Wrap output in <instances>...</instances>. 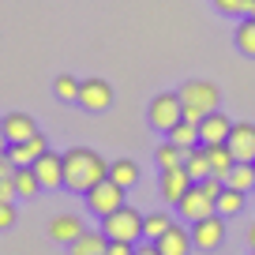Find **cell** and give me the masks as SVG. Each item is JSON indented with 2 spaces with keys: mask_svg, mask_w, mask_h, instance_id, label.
<instances>
[{
  "mask_svg": "<svg viewBox=\"0 0 255 255\" xmlns=\"http://www.w3.org/2000/svg\"><path fill=\"white\" fill-rule=\"evenodd\" d=\"M244 199H248V191H237V188L225 184L222 195H218V214H222V218H237L240 210H244Z\"/></svg>",
  "mask_w": 255,
  "mask_h": 255,
  "instance_id": "obj_24",
  "label": "cell"
},
{
  "mask_svg": "<svg viewBox=\"0 0 255 255\" xmlns=\"http://www.w3.org/2000/svg\"><path fill=\"white\" fill-rule=\"evenodd\" d=\"M214 8L222 11V15H233V19H244L248 15V8H252V0H214Z\"/></svg>",
  "mask_w": 255,
  "mask_h": 255,
  "instance_id": "obj_29",
  "label": "cell"
},
{
  "mask_svg": "<svg viewBox=\"0 0 255 255\" xmlns=\"http://www.w3.org/2000/svg\"><path fill=\"white\" fill-rule=\"evenodd\" d=\"M45 150H49V139L38 131V135H30L26 143H11V146H8V158L15 161V169H23V165H34Z\"/></svg>",
  "mask_w": 255,
  "mask_h": 255,
  "instance_id": "obj_13",
  "label": "cell"
},
{
  "mask_svg": "<svg viewBox=\"0 0 255 255\" xmlns=\"http://www.w3.org/2000/svg\"><path fill=\"white\" fill-rule=\"evenodd\" d=\"M135 255H161V252H158L154 240H146V244H135Z\"/></svg>",
  "mask_w": 255,
  "mask_h": 255,
  "instance_id": "obj_32",
  "label": "cell"
},
{
  "mask_svg": "<svg viewBox=\"0 0 255 255\" xmlns=\"http://www.w3.org/2000/svg\"><path fill=\"white\" fill-rule=\"evenodd\" d=\"M233 41H237V49H240L244 56H252V60H255V19H252V15H244V19L237 23Z\"/></svg>",
  "mask_w": 255,
  "mask_h": 255,
  "instance_id": "obj_25",
  "label": "cell"
},
{
  "mask_svg": "<svg viewBox=\"0 0 255 255\" xmlns=\"http://www.w3.org/2000/svg\"><path fill=\"white\" fill-rule=\"evenodd\" d=\"M15 225V203L0 199V229H11Z\"/></svg>",
  "mask_w": 255,
  "mask_h": 255,
  "instance_id": "obj_30",
  "label": "cell"
},
{
  "mask_svg": "<svg viewBox=\"0 0 255 255\" xmlns=\"http://www.w3.org/2000/svg\"><path fill=\"white\" fill-rule=\"evenodd\" d=\"M109 252V237L102 229H87L79 240L68 244V255H105Z\"/></svg>",
  "mask_w": 255,
  "mask_h": 255,
  "instance_id": "obj_17",
  "label": "cell"
},
{
  "mask_svg": "<svg viewBox=\"0 0 255 255\" xmlns=\"http://www.w3.org/2000/svg\"><path fill=\"white\" fill-rule=\"evenodd\" d=\"M203 146H207V143H203ZM207 150H210V173H214L218 180H225V176H229V169L237 165V158H233L229 143H210Z\"/></svg>",
  "mask_w": 255,
  "mask_h": 255,
  "instance_id": "obj_19",
  "label": "cell"
},
{
  "mask_svg": "<svg viewBox=\"0 0 255 255\" xmlns=\"http://www.w3.org/2000/svg\"><path fill=\"white\" fill-rule=\"evenodd\" d=\"M169 225H173V218H169L165 210H154V214H146V222H143V237L146 240H158V237H165Z\"/></svg>",
  "mask_w": 255,
  "mask_h": 255,
  "instance_id": "obj_27",
  "label": "cell"
},
{
  "mask_svg": "<svg viewBox=\"0 0 255 255\" xmlns=\"http://www.w3.org/2000/svg\"><path fill=\"white\" fill-rule=\"evenodd\" d=\"M79 105L87 113H105L113 105V87L105 79H83L79 83Z\"/></svg>",
  "mask_w": 255,
  "mask_h": 255,
  "instance_id": "obj_8",
  "label": "cell"
},
{
  "mask_svg": "<svg viewBox=\"0 0 255 255\" xmlns=\"http://www.w3.org/2000/svg\"><path fill=\"white\" fill-rule=\"evenodd\" d=\"M146 120H150V128H158V131H169L173 124H180V120H184V102H180V94H173V90L154 94L150 105H146Z\"/></svg>",
  "mask_w": 255,
  "mask_h": 255,
  "instance_id": "obj_5",
  "label": "cell"
},
{
  "mask_svg": "<svg viewBox=\"0 0 255 255\" xmlns=\"http://www.w3.org/2000/svg\"><path fill=\"white\" fill-rule=\"evenodd\" d=\"M248 15H252V19H255V0H252V8H248Z\"/></svg>",
  "mask_w": 255,
  "mask_h": 255,
  "instance_id": "obj_35",
  "label": "cell"
},
{
  "mask_svg": "<svg viewBox=\"0 0 255 255\" xmlns=\"http://www.w3.org/2000/svg\"><path fill=\"white\" fill-rule=\"evenodd\" d=\"M34 173H38L41 188H64V154L45 150L38 161H34Z\"/></svg>",
  "mask_w": 255,
  "mask_h": 255,
  "instance_id": "obj_12",
  "label": "cell"
},
{
  "mask_svg": "<svg viewBox=\"0 0 255 255\" xmlns=\"http://www.w3.org/2000/svg\"><path fill=\"white\" fill-rule=\"evenodd\" d=\"M222 188H225V180H218V176H207V180L191 184L188 195L176 203L180 218H188V222H199V218L218 214V195H222Z\"/></svg>",
  "mask_w": 255,
  "mask_h": 255,
  "instance_id": "obj_2",
  "label": "cell"
},
{
  "mask_svg": "<svg viewBox=\"0 0 255 255\" xmlns=\"http://www.w3.org/2000/svg\"><path fill=\"white\" fill-rule=\"evenodd\" d=\"M165 139H173V143L184 146V150H191V146L203 143V139H199V124H195V120H180V124H173L165 131Z\"/></svg>",
  "mask_w": 255,
  "mask_h": 255,
  "instance_id": "obj_20",
  "label": "cell"
},
{
  "mask_svg": "<svg viewBox=\"0 0 255 255\" xmlns=\"http://www.w3.org/2000/svg\"><path fill=\"white\" fill-rule=\"evenodd\" d=\"M143 222H146V214H139L135 207H117L113 210V214H105L102 218V233L109 240H131V244H135V240H143Z\"/></svg>",
  "mask_w": 255,
  "mask_h": 255,
  "instance_id": "obj_4",
  "label": "cell"
},
{
  "mask_svg": "<svg viewBox=\"0 0 255 255\" xmlns=\"http://www.w3.org/2000/svg\"><path fill=\"white\" fill-rule=\"evenodd\" d=\"M124 191H128V188H120L117 180H109V176H105L102 184H94V188L87 191V210H90V214H98V218L113 214L117 207H124Z\"/></svg>",
  "mask_w": 255,
  "mask_h": 255,
  "instance_id": "obj_6",
  "label": "cell"
},
{
  "mask_svg": "<svg viewBox=\"0 0 255 255\" xmlns=\"http://www.w3.org/2000/svg\"><path fill=\"white\" fill-rule=\"evenodd\" d=\"M109 176V161L98 150H87V146H72L64 150V188L75 191V195H87L94 184H102Z\"/></svg>",
  "mask_w": 255,
  "mask_h": 255,
  "instance_id": "obj_1",
  "label": "cell"
},
{
  "mask_svg": "<svg viewBox=\"0 0 255 255\" xmlns=\"http://www.w3.org/2000/svg\"><path fill=\"white\" fill-rule=\"evenodd\" d=\"M15 191H19V199H34L41 191V180H38V173H34V165L15 169Z\"/></svg>",
  "mask_w": 255,
  "mask_h": 255,
  "instance_id": "obj_26",
  "label": "cell"
},
{
  "mask_svg": "<svg viewBox=\"0 0 255 255\" xmlns=\"http://www.w3.org/2000/svg\"><path fill=\"white\" fill-rule=\"evenodd\" d=\"M83 233H87V225H83L79 214H56L53 222H49V237L60 240V244H72V240H79Z\"/></svg>",
  "mask_w": 255,
  "mask_h": 255,
  "instance_id": "obj_16",
  "label": "cell"
},
{
  "mask_svg": "<svg viewBox=\"0 0 255 255\" xmlns=\"http://www.w3.org/2000/svg\"><path fill=\"white\" fill-rule=\"evenodd\" d=\"M184 169H188V176H191L195 184L207 180V176H214V173H210V150H207L203 143H199V146H191L188 158H184Z\"/></svg>",
  "mask_w": 255,
  "mask_h": 255,
  "instance_id": "obj_18",
  "label": "cell"
},
{
  "mask_svg": "<svg viewBox=\"0 0 255 255\" xmlns=\"http://www.w3.org/2000/svg\"><path fill=\"white\" fill-rule=\"evenodd\" d=\"M229 150L237 161H255V124H248V120H240V124H233L229 131Z\"/></svg>",
  "mask_w": 255,
  "mask_h": 255,
  "instance_id": "obj_10",
  "label": "cell"
},
{
  "mask_svg": "<svg viewBox=\"0 0 255 255\" xmlns=\"http://www.w3.org/2000/svg\"><path fill=\"white\" fill-rule=\"evenodd\" d=\"M109 180H117L120 188H135V184H139V165H135L131 158L109 161Z\"/></svg>",
  "mask_w": 255,
  "mask_h": 255,
  "instance_id": "obj_21",
  "label": "cell"
},
{
  "mask_svg": "<svg viewBox=\"0 0 255 255\" xmlns=\"http://www.w3.org/2000/svg\"><path fill=\"white\" fill-rule=\"evenodd\" d=\"M53 90H56L60 102H79V79H75V75H56Z\"/></svg>",
  "mask_w": 255,
  "mask_h": 255,
  "instance_id": "obj_28",
  "label": "cell"
},
{
  "mask_svg": "<svg viewBox=\"0 0 255 255\" xmlns=\"http://www.w3.org/2000/svg\"><path fill=\"white\" fill-rule=\"evenodd\" d=\"M184 158H188V150H184V146H176L173 139H165V143L154 150V161H158V169H180Z\"/></svg>",
  "mask_w": 255,
  "mask_h": 255,
  "instance_id": "obj_23",
  "label": "cell"
},
{
  "mask_svg": "<svg viewBox=\"0 0 255 255\" xmlns=\"http://www.w3.org/2000/svg\"><path fill=\"white\" fill-rule=\"evenodd\" d=\"M176 94H180V102H184V120H195V124H199L207 113H214L218 102H222L218 87L207 83V79H188Z\"/></svg>",
  "mask_w": 255,
  "mask_h": 255,
  "instance_id": "obj_3",
  "label": "cell"
},
{
  "mask_svg": "<svg viewBox=\"0 0 255 255\" xmlns=\"http://www.w3.org/2000/svg\"><path fill=\"white\" fill-rule=\"evenodd\" d=\"M191 176H188V169H161V180H158V191H161V199L169 203V207H176V203L188 195V188H191Z\"/></svg>",
  "mask_w": 255,
  "mask_h": 255,
  "instance_id": "obj_9",
  "label": "cell"
},
{
  "mask_svg": "<svg viewBox=\"0 0 255 255\" xmlns=\"http://www.w3.org/2000/svg\"><path fill=\"white\" fill-rule=\"evenodd\" d=\"M105 255H135V244L131 240H109V252Z\"/></svg>",
  "mask_w": 255,
  "mask_h": 255,
  "instance_id": "obj_31",
  "label": "cell"
},
{
  "mask_svg": "<svg viewBox=\"0 0 255 255\" xmlns=\"http://www.w3.org/2000/svg\"><path fill=\"white\" fill-rule=\"evenodd\" d=\"M225 184L237 191H255V161H237L225 176Z\"/></svg>",
  "mask_w": 255,
  "mask_h": 255,
  "instance_id": "obj_22",
  "label": "cell"
},
{
  "mask_svg": "<svg viewBox=\"0 0 255 255\" xmlns=\"http://www.w3.org/2000/svg\"><path fill=\"white\" fill-rule=\"evenodd\" d=\"M0 124H4L8 143H26L30 135H38V124L30 113H8V117H0Z\"/></svg>",
  "mask_w": 255,
  "mask_h": 255,
  "instance_id": "obj_15",
  "label": "cell"
},
{
  "mask_svg": "<svg viewBox=\"0 0 255 255\" xmlns=\"http://www.w3.org/2000/svg\"><path fill=\"white\" fill-rule=\"evenodd\" d=\"M8 146H11V143H8V135H4V124H0V158L8 154Z\"/></svg>",
  "mask_w": 255,
  "mask_h": 255,
  "instance_id": "obj_33",
  "label": "cell"
},
{
  "mask_svg": "<svg viewBox=\"0 0 255 255\" xmlns=\"http://www.w3.org/2000/svg\"><path fill=\"white\" fill-rule=\"evenodd\" d=\"M158 244V252L161 255H191V248H195V240H191V229H184V225H169L165 229V237H158L154 240Z\"/></svg>",
  "mask_w": 255,
  "mask_h": 255,
  "instance_id": "obj_11",
  "label": "cell"
},
{
  "mask_svg": "<svg viewBox=\"0 0 255 255\" xmlns=\"http://www.w3.org/2000/svg\"><path fill=\"white\" fill-rule=\"evenodd\" d=\"M191 240H195V248H203V252H218L225 240V218L222 214H210V218H199V222H191Z\"/></svg>",
  "mask_w": 255,
  "mask_h": 255,
  "instance_id": "obj_7",
  "label": "cell"
},
{
  "mask_svg": "<svg viewBox=\"0 0 255 255\" xmlns=\"http://www.w3.org/2000/svg\"><path fill=\"white\" fill-rule=\"evenodd\" d=\"M252 255H255V252H252Z\"/></svg>",
  "mask_w": 255,
  "mask_h": 255,
  "instance_id": "obj_36",
  "label": "cell"
},
{
  "mask_svg": "<svg viewBox=\"0 0 255 255\" xmlns=\"http://www.w3.org/2000/svg\"><path fill=\"white\" fill-rule=\"evenodd\" d=\"M248 244H252V252H255V222L248 225Z\"/></svg>",
  "mask_w": 255,
  "mask_h": 255,
  "instance_id": "obj_34",
  "label": "cell"
},
{
  "mask_svg": "<svg viewBox=\"0 0 255 255\" xmlns=\"http://www.w3.org/2000/svg\"><path fill=\"white\" fill-rule=\"evenodd\" d=\"M229 131H233V120L225 117L222 109H214V113H207V117L199 120V139L203 143H225V139H229Z\"/></svg>",
  "mask_w": 255,
  "mask_h": 255,
  "instance_id": "obj_14",
  "label": "cell"
}]
</instances>
